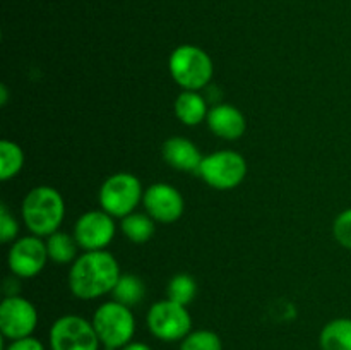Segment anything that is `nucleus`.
Returning a JSON list of instances; mask_svg holds the SVG:
<instances>
[{
    "instance_id": "nucleus-10",
    "label": "nucleus",
    "mask_w": 351,
    "mask_h": 350,
    "mask_svg": "<svg viewBox=\"0 0 351 350\" xmlns=\"http://www.w3.org/2000/svg\"><path fill=\"white\" fill-rule=\"evenodd\" d=\"M41 239L43 237L31 233V235L14 240L7 254V264L12 275L19 278H33L43 271L50 257H48L47 242Z\"/></svg>"
},
{
    "instance_id": "nucleus-24",
    "label": "nucleus",
    "mask_w": 351,
    "mask_h": 350,
    "mask_svg": "<svg viewBox=\"0 0 351 350\" xmlns=\"http://www.w3.org/2000/svg\"><path fill=\"white\" fill-rule=\"evenodd\" d=\"M17 233H19V225H17L16 218L9 211L5 202H2L0 205V240L3 244H9L10 240L16 239Z\"/></svg>"
},
{
    "instance_id": "nucleus-8",
    "label": "nucleus",
    "mask_w": 351,
    "mask_h": 350,
    "mask_svg": "<svg viewBox=\"0 0 351 350\" xmlns=\"http://www.w3.org/2000/svg\"><path fill=\"white\" fill-rule=\"evenodd\" d=\"M48 340L51 350H99L101 347L93 321L77 314L58 318L51 325Z\"/></svg>"
},
{
    "instance_id": "nucleus-3",
    "label": "nucleus",
    "mask_w": 351,
    "mask_h": 350,
    "mask_svg": "<svg viewBox=\"0 0 351 350\" xmlns=\"http://www.w3.org/2000/svg\"><path fill=\"white\" fill-rule=\"evenodd\" d=\"M168 69L173 81L187 91H199L211 82L215 65L206 50L195 45H180L168 58Z\"/></svg>"
},
{
    "instance_id": "nucleus-6",
    "label": "nucleus",
    "mask_w": 351,
    "mask_h": 350,
    "mask_svg": "<svg viewBox=\"0 0 351 350\" xmlns=\"http://www.w3.org/2000/svg\"><path fill=\"white\" fill-rule=\"evenodd\" d=\"M247 170L249 167L242 154L232 150H221L202 158L197 175L209 187L230 191L239 187L245 180Z\"/></svg>"
},
{
    "instance_id": "nucleus-13",
    "label": "nucleus",
    "mask_w": 351,
    "mask_h": 350,
    "mask_svg": "<svg viewBox=\"0 0 351 350\" xmlns=\"http://www.w3.org/2000/svg\"><path fill=\"white\" fill-rule=\"evenodd\" d=\"M209 130L225 141H237L245 134L247 120L237 106L230 103H218L208 113Z\"/></svg>"
},
{
    "instance_id": "nucleus-22",
    "label": "nucleus",
    "mask_w": 351,
    "mask_h": 350,
    "mask_svg": "<svg viewBox=\"0 0 351 350\" xmlns=\"http://www.w3.org/2000/svg\"><path fill=\"white\" fill-rule=\"evenodd\" d=\"M180 350H223V342L211 329H195L182 340Z\"/></svg>"
},
{
    "instance_id": "nucleus-7",
    "label": "nucleus",
    "mask_w": 351,
    "mask_h": 350,
    "mask_svg": "<svg viewBox=\"0 0 351 350\" xmlns=\"http://www.w3.org/2000/svg\"><path fill=\"white\" fill-rule=\"evenodd\" d=\"M151 335L163 342H178L192 331V316L187 305L165 299L151 305L146 316Z\"/></svg>"
},
{
    "instance_id": "nucleus-11",
    "label": "nucleus",
    "mask_w": 351,
    "mask_h": 350,
    "mask_svg": "<svg viewBox=\"0 0 351 350\" xmlns=\"http://www.w3.org/2000/svg\"><path fill=\"white\" fill-rule=\"evenodd\" d=\"M38 325V311L27 299L9 295L0 304V331L5 338L19 340L33 335Z\"/></svg>"
},
{
    "instance_id": "nucleus-5",
    "label": "nucleus",
    "mask_w": 351,
    "mask_h": 350,
    "mask_svg": "<svg viewBox=\"0 0 351 350\" xmlns=\"http://www.w3.org/2000/svg\"><path fill=\"white\" fill-rule=\"evenodd\" d=\"M144 189L139 178L129 172H119L106 178L99 187V205L103 211L113 218H125L136 211L139 202H143Z\"/></svg>"
},
{
    "instance_id": "nucleus-21",
    "label": "nucleus",
    "mask_w": 351,
    "mask_h": 350,
    "mask_svg": "<svg viewBox=\"0 0 351 350\" xmlns=\"http://www.w3.org/2000/svg\"><path fill=\"white\" fill-rule=\"evenodd\" d=\"M197 295V283L194 278L187 273H178L171 277L167 285V299L177 302V304L189 305Z\"/></svg>"
},
{
    "instance_id": "nucleus-14",
    "label": "nucleus",
    "mask_w": 351,
    "mask_h": 350,
    "mask_svg": "<svg viewBox=\"0 0 351 350\" xmlns=\"http://www.w3.org/2000/svg\"><path fill=\"white\" fill-rule=\"evenodd\" d=\"M161 153H163V160L171 168L180 172H195V174L204 158L191 139L180 136L168 137L161 146Z\"/></svg>"
},
{
    "instance_id": "nucleus-16",
    "label": "nucleus",
    "mask_w": 351,
    "mask_h": 350,
    "mask_svg": "<svg viewBox=\"0 0 351 350\" xmlns=\"http://www.w3.org/2000/svg\"><path fill=\"white\" fill-rule=\"evenodd\" d=\"M322 350H351V319L338 318L329 321L319 336Z\"/></svg>"
},
{
    "instance_id": "nucleus-4",
    "label": "nucleus",
    "mask_w": 351,
    "mask_h": 350,
    "mask_svg": "<svg viewBox=\"0 0 351 350\" xmlns=\"http://www.w3.org/2000/svg\"><path fill=\"white\" fill-rule=\"evenodd\" d=\"M91 321L105 350L123 349L132 342L136 333V318L132 311L117 301L103 302L95 311Z\"/></svg>"
},
{
    "instance_id": "nucleus-17",
    "label": "nucleus",
    "mask_w": 351,
    "mask_h": 350,
    "mask_svg": "<svg viewBox=\"0 0 351 350\" xmlns=\"http://www.w3.org/2000/svg\"><path fill=\"white\" fill-rule=\"evenodd\" d=\"M112 294L113 301L120 302V304L127 305V307H134V305L141 304L143 299L146 297V285H144V281L137 275L123 273L120 275Z\"/></svg>"
},
{
    "instance_id": "nucleus-19",
    "label": "nucleus",
    "mask_w": 351,
    "mask_h": 350,
    "mask_svg": "<svg viewBox=\"0 0 351 350\" xmlns=\"http://www.w3.org/2000/svg\"><path fill=\"white\" fill-rule=\"evenodd\" d=\"M77 242L74 235H69L65 232H55L50 237H47V249L48 257L53 263L69 264L77 259Z\"/></svg>"
},
{
    "instance_id": "nucleus-15",
    "label": "nucleus",
    "mask_w": 351,
    "mask_h": 350,
    "mask_svg": "<svg viewBox=\"0 0 351 350\" xmlns=\"http://www.w3.org/2000/svg\"><path fill=\"white\" fill-rule=\"evenodd\" d=\"M173 110L177 119L180 120L184 126L189 127H195L199 126V124H202L208 119L209 113L208 102H206L204 96L199 91H187V89H184V91L177 96Z\"/></svg>"
},
{
    "instance_id": "nucleus-25",
    "label": "nucleus",
    "mask_w": 351,
    "mask_h": 350,
    "mask_svg": "<svg viewBox=\"0 0 351 350\" xmlns=\"http://www.w3.org/2000/svg\"><path fill=\"white\" fill-rule=\"evenodd\" d=\"M5 350H45V347L34 336H26V338L10 340L9 347Z\"/></svg>"
},
{
    "instance_id": "nucleus-27",
    "label": "nucleus",
    "mask_w": 351,
    "mask_h": 350,
    "mask_svg": "<svg viewBox=\"0 0 351 350\" xmlns=\"http://www.w3.org/2000/svg\"><path fill=\"white\" fill-rule=\"evenodd\" d=\"M7 100H9V91H7V86H0V105L5 106Z\"/></svg>"
},
{
    "instance_id": "nucleus-20",
    "label": "nucleus",
    "mask_w": 351,
    "mask_h": 350,
    "mask_svg": "<svg viewBox=\"0 0 351 350\" xmlns=\"http://www.w3.org/2000/svg\"><path fill=\"white\" fill-rule=\"evenodd\" d=\"M24 167V151L17 143L0 141V180H10Z\"/></svg>"
},
{
    "instance_id": "nucleus-26",
    "label": "nucleus",
    "mask_w": 351,
    "mask_h": 350,
    "mask_svg": "<svg viewBox=\"0 0 351 350\" xmlns=\"http://www.w3.org/2000/svg\"><path fill=\"white\" fill-rule=\"evenodd\" d=\"M120 350H153V349H151V347L144 342H130Z\"/></svg>"
},
{
    "instance_id": "nucleus-12",
    "label": "nucleus",
    "mask_w": 351,
    "mask_h": 350,
    "mask_svg": "<svg viewBox=\"0 0 351 350\" xmlns=\"http://www.w3.org/2000/svg\"><path fill=\"white\" fill-rule=\"evenodd\" d=\"M143 205L146 213L160 223H173L180 220L184 215L185 202L184 196L180 194L177 187L165 182H156L144 189Z\"/></svg>"
},
{
    "instance_id": "nucleus-2",
    "label": "nucleus",
    "mask_w": 351,
    "mask_h": 350,
    "mask_svg": "<svg viewBox=\"0 0 351 350\" xmlns=\"http://www.w3.org/2000/svg\"><path fill=\"white\" fill-rule=\"evenodd\" d=\"M21 215L33 235L50 237L58 232L65 216V202L60 192L50 185H36L23 199Z\"/></svg>"
},
{
    "instance_id": "nucleus-18",
    "label": "nucleus",
    "mask_w": 351,
    "mask_h": 350,
    "mask_svg": "<svg viewBox=\"0 0 351 350\" xmlns=\"http://www.w3.org/2000/svg\"><path fill=\"white\" fill-rule=\"evenodd\" d=\"M123 235L134 244H146L154 235V220L147 213H130L120 223Z\"/></svg>"
},
{
    "instance_id": "nucleus-9",
    "label": "nucleus",
    "mask_w": 351,
    "mask_h": 350,
    "mask_svg": "<svg viewBox=\"0 0 351 350\" xmlns=\"http://www.w3.org/2000/svg\"><path fill=\"white\" fill-rule=\"evenodd\" d=\"M117 232L115 218L103 209L82 213L74 225V239L84 250H105Z\"/></svg>"
},
{
    "instance_id": "nucleus-1",
    "label": "nucleus",
    "mask_w": 351,
    "mask_h": 350,
    "mask_svg": "<svg viewBox=\"0 0 351 350\" xmlns=\"http://www.w3.org/2000/svg\"><path fill=\"white\" fill-rule=\"evenodd\" d=\"M119 261L108 250H86L72 263L69 288L82 301L103 297L115 288L120 278Z\"/></svg>"
},
{
    "instance_id": "nucleus-23",
    "label": "nucleus",
    "mask_w": 351,
    "mask_h": 350,
    "mask_svg": "<svg viewBox=\"0 0 351 350\" xmlns=\"http://www.w3.org/2000/svg\"><path fill=\"white\" fill-rule=\"evenodd\" d=\"M332 235L338 240L339 246L351 250V208L336 216L335 223H332Z\"/></svg>"
}]
</instances>
